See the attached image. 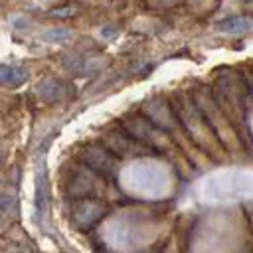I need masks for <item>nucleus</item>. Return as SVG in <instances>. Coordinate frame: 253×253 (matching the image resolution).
Listing matches in <instances>:
<instances>
[{"mask_svg":"<svg viewBox=\"0 0 253 253\" xmlns=\"http://www.w3.org/2000/svg\"><path fill=\"white\" fill-rule=\"evenodd\" d=\"M69 36H71L69 30H61V28H57V30H49V32L43 36V40H47V42H63V40H67Z\"/></svg>","mask_w":253,"mask_h":253,"instance_id":"9","label":"nucleus"},{"mask_svg":"<svg viewBox=\"0 0 253 253\" xmlns=\"http://www.w3.org/2000/svg\"><path fill=\"white\" fill-rule=\"evenodd\" d=\"M38 95L47 101V103H55V101H61L63 95H65V85L55 79V77H47L43 79L40 85H38Z\"/></svg>","mask_w":253,"mask_h":253,"instance_id":"5","label":"nucleus"},{"mask_svg":"<svg viewBox=\"0 0 253 253\" xmlns=\"http://www.w3.org/2000/svg\"><path fill=\"white\" fill-rule=\"evenodd\" d=\"M105 146L117 156V158H125V156H136V154H148L150 148L142 146L140 140H136L134 136H130L126 130H111L105 138Z\"/></svg>","mask_w":253,"mask_h":253,"instance_id":"3","label":"nucleus"},{"mask_svg":"<svg viewBox=\"0 0 253 253\" xmlns=\"http://www.w3.org/2000/svg\"><path fill=\"white\" fill-rule=\"evenodd\" d=\"M28 81V71L16 65H0V85L20 87Z\"/></svg>","mask_w":253,"mask_h":253,"instance_id":"6","label":"nucleus"},{"mask_svg":"<svg viewBox=\"0 0 253 253\" xmlns=\"http://www.w3.org/2000/svg\"><path fill=\"white\" fill-rule=\"evenodd\" d=\"M47 204H49V184H47L45 168L42 166L38 170V176H36V213H38L40 219L43 217V213L47 210Z\"/></svg>","mask_w":253,"mask_h":253,"instance_id":"4","label":"nucleus"},{"mask_svg":"<svg viewBox=\"0 0 253 253\" xmlns=\"http://www.w3.org/2000/svg\"><path fill=\"white\" fill-rule=\"evenodd\" d=\"M219 30L225 34H245L251 30V20L245 16H229L227 20L219 22Z\"/></svg>","mask_w":253,"mask_h":253,"instance_id":"7","label":"nucleus"},{"mask_svg":"<svg viewBox=\"0 0 253 253\" xmlns=\"http://www.w3.org/2000/svg\"><path fill=\"white\" fill-rule=\"evenodd\" d=\"M109 208L105 202L95 200V198H81L77 202V206L73 208V221L79 229L87 231L91 227H95L105 215H107Z\"/></svg>","mask_w":253,"mask_h":253,"instance_id":"2","label":"nucleus"},{"mask_svg":"<svg viewBox=\"0 0 253 253\" xmlns=\"http://www.w3.org/2000/svg\"><path fill=\"white\" fill-rule=\"evenodd\" d=\"M75 12H77V6H73V4H65V6L51 8V10L47 12V16H49V18H61V20H67V18L75 16Z\"/></svg>","mask_w":253,"mask_h":253,"instance_id":"8","label":"nucleus"},{"mask_svg":"<svg viewBox=\"0 0 253 253\" xmlns=\"http://www.w3.org/2000/svg\"><path fill=\"white\" fill-rule=\"evenodd\" d=\"M0 162H2V150H0Z\"/></svg>","mask_w":253,"mask_h":253,"instance_id":"11","label":"nucleus"},{"mask_svg":"<svg viewBox=\"0 0 253 253\" xmlns=\"http://www.w3.org/2000/svg\"><path fill=\"white\" fill-rule=\"evenodd\" d=\"M117 156L105 144H89L81 148V162L99 176H111L117 170Z\"/></svg>","mask_w":253,"mask_h":253,"instance_id":"1","label":"nucleus"},{"mask_svg":"<svg viewBox=\"0 0 253 253\" xmlns=\"http://www.w3.org/2000/svg\"><path fill=\"white\" fill-rule=\"evenodd\" d=\"M0 210L6 213H12L16 210V198L8 194H0Z\"/></svg>","mask_w":253,"mask_h":253,"instance_id":"10","label":"nucleus"}]
</instances>
